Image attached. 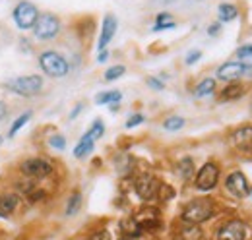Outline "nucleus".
Wrapping results in <instances>:
<instances>
[{
    "label": "nucleus",
    "mask_w": 252,
    "mask_h": 240,
    "mask_svg": "<svg viewBox=\"0 0 252 240\" xmlns=\"http://www.w3.org/2000/svg\"><path fill=\"white\" fill-rule=\"evenodd\" d=\"M200 59H202V53H200V51H192V53H189V57L185 59V62H187L189 66H192L194 62H198Z\"/></svg>",
    "instance_id": "obj_35"
},
{
    "label": "nucleus",
    "mask_w": 252,
    "mask_h": 240,
    "mask_svg": "<svg viewBox=\"0 0 252 240\" xmlns=\"http://www.w3.org/2000/svg\"><path fill=\"white\" fill-rule=\"evenodd\" d=\"M20 173L28 179L33 180H45L47 177H51L55 173V167L49 159L43 157H30L26 161L20 163Z\"/></svg>",
    "instance_id": "obj_4"
},
{
    "label": "nucleus",
    "mask_w": 252,
    "mask_h": 240,
    "mask_svg": "<svg viewBox=\"0 0 252 240\" xmlns=\"http://www.w3.org/2000/svg\"><path fill=\"white\" fill-rule=\"evenodd\" d=\"M126 68L123 64H119V66H113V68H109L107 72H105V80L107 82H115V80H119L121 76H125Z\"/></svg>",
    "instance_id": "obj_30"
},
{
    "label": "nucleus",
    "mask_w": 252,
    "mask_h": 240,
    "mask_svg": "<svg viewBox=\"0 0 252 240\" xmlns=\"http://www.w3.org/2000/svg\"><path fill=\"white\" fill-rule=\"evenodd\" d=\"M88 240H113V239H111V233L107 229H97V231H94L88 237Z\"/></svg>",
    "instance_id": "obj_32"
},
{
    "label": "nucleus",
    "mask_w": 252,
    "mask_h": 240,
    "mask_svg": "<svg viewBox=\"0 0 252 240\" xmlns=\"http://www.w3.org/2000/svg\"><path fill=\"white\" fill-rule=\"evenodd\" d=\"M32 115H33L32 111H26L24 115H20L18 119L14 120V122H12V126H10L8 138H14V136H16V134H18V132H20V130H22V128H24V126H26V124L30 122V119H32Z\"/></svg>",
    "instance_id": "obj_26"
},
{
    "label": "nucleus",
    "mask_w": 252,
    "mask_h": 240,
    "mask_svg": "<svg viewBox=\"0 0 252 240\" xmlns=\"http://www.w3.org/2000/svg\"><path fill=\"white\" fill-rule=\"evenodd\" d=\"M163 22H173V18L169 14H159L158 16V24H163Z\"/></svg>",
    "instance_id": "obj_39"
},
{
    "label": "nucleus",
    "mask_w": 252,
    "mask_h": 240,
    "mask_svg": "<svg viewBox=\"0 0 252 240\" xmlns=\"http://www.w3.org/2000/svg\"><path fill=\"white\" fill-rule=\"evenodd\" d=\"M37 18H39V10L35 8V4L32 2H20L14 10V22L18 26V30L28 31L33 30V26L37 24Z\"/></svg>",
    "instance_id": "obj_7"
},
{
    "label": "nucleus",
    "mask_w": 252,
    "mask_h": 240,
    "mask_svg": "<svg viewBox=\"0 0 252 240\" xmlns=\"http://www.w3.org/2000/svg\"><path fill=\"white\" fill-rule=\"evenodd\" d=\"M49 146L55 148V150L63 151L64 148H66V138H64L63 134H53V136L49 138Z\"/></svg>",
    "instance_id": "obj_31"
},
{
    "label": "nucleus",
    "mask_w": 252,
    "mask_h": 240,
    "mask_svg": "<svg viewBox=\"0 0 252 240\" xmlns=\"http://www.w3.org/2000/svg\"><path fill=\"white\" fill-rule=\"evenodd\" d=\"M82 208V194L76 190V192H72L70 194V198H68V202H66V211H64V215L66 217H74L78 211Z\"/></svg>",
    "instance_id": "obj_20"
},
{
    "label": "nucleus",
    "mask_w": 252,
    "mask_h": 240,
    "mask_svg": "<svg viewBox=\"0 0 252 240\" xmlns=\"http://www.w3.org/2000/svg\"><path fill=\"white\" fill-rule=\"evenodd\" d=\"M20 194L18 192H0V219H10L20 208Z\"/></svg>",
    "instance_id": "obj_12"
},
{
    "label": "nucleus",
    "mask_w": 252,
    "mask_h": 240,
    "mask_svg": "<svg viewBox=\"0 0 252 240\" xmlns=\"http://www.w3.org/2000/svg\"><path fill=\"white\" fill-rule=\"evenodd\" d=\"M237 59L239 64L245 68V70H252V45H243L237 49Z\"/></svg>",
    "instance_id": "obj_22"
},
{
    "label": "nucleus",
    "mask_w": 252,
    "mask_h": 240,
    "mask_svg": "<svg viewBox=\"0 0 252 240\" xmlns=\"http://www.w3.org/2000/svg\"><path fill=\"white\" fill-rule=\"evenodd\" d=\"M218 16H220V22H231L239 16V10L235 4H221L218 8Z\"/></svg>",
    "instance_id": "obj_25"
},
{
    "label": "nucleus",
    "mask_w": 252,
    "mask_h": 240,
    "mask_svg": "<svg viewBox=\"0 0 252 240\" xmlns=\"http://www.w3.org/2000/svg\"><path fill=\"white\" fill-rule=\"evenodd\" d=\"M115 33H117V18H115L113 14H107V16H105V20H103V26H101L99 43H97L99 51H103V49L111 43V39L115 37Z\"/></svg>",
    "instance_id": "obj_14"
},
{
    "label": "nucleus",
    "mask_w": 252,
    "mask_h": 240,
    "mask_svg": "<svg viewBox=\"0 0 252 240\" xmlns=\"http://www.w3.org/2000/svg\"><path fill=\"white\" fill-rule=\"evenodd\" d=\"M107 59H109V53H107L105 49H103V51H99V57H97V60H99V62H105Z\"/></svg>",
    "instance_id": "obj_41"
},
{
    "label": "nucleus",
    "mask_w": 252,
    "mask_h": 240,
    "mask_svg": "<svg viewBox=\"0 0 252 240\" xmlns=\"http://www.w3.org/2000/svg\"><path fill=\"white\" fill-rule=\"evenodd\" d=\"M8 117V105H6V101H0V122Z\"/></svg>",
    "instance_id": "obj_37"
},
{
    "label": "nucleus",
    "mask_w": 252,
    "mask_h": 240,
    "mask_svg": "<svg viewBox=\"0 0 252 240\" xmlns=\"http://www.w3.org/2000/svg\"><path fill=\"white\" fill-rule=\"evenodd\" d=\"M181 240H204V231L200 229V225L185 223L181 227Z\"/></svg>",
    "instance_id": "obj_19"
},
{
    "label": "nucleus",
    "mask_w": 252,
    "mask_h": 240,
    "mask_svg": "<svg viewBox=\"0 0 252 240\" xmlns=\"http://www.w3.org/2000/svg\"><path fill=\"white\" fill-rule=\"evenodd\" d=\"M82 109H84V105H82V103H80V105H78V107H74V111H72V113H70V119H72V120L76 119V117H78V115H80V111H82Z\"/></svg>",
    "instance_id": "obj_40"
},
{
    "label": "nucleus",
    "mask_w": 252,
    "mask_h": 240,
    "mask_svg": "<svg viewBox=\"0 0 252 240\" xmlns=\"http://www.w3.org/2000/svg\"><path fill=\"white\" fill-rule=\"evenodd\" d=\"M142 122H144V115H140V113H138V115H132L130 119L126 120V128H136V126L142 124Z\"/></svg>",
    "instance_id": "obj_33"
},
{
    "label": "nucleus",
    "mask_w": 252,
    "mask_h": 240,
    "mask_svg": "<svg viewBox=\"0 0 252 240\" xmlns=\"http://www.w3.org/2000/svg\"><path fill=\"white\" fill-rule=\"evenodd\" d=\"M61 33V20L55 14H39L33 26V35L39 41H53Z\"/></svg>",
    "instance_id": "obj_5"
},
{
    "label": "nucleus",
    "mask_w": 252,
    "mask_h": 240,
    "mask_svg": "<svg viewBox=\"0 0 252 240\" xmlns=\"http://www.w3.org/2000/svg\"><path fill=\"white\" fill-rule=\"evenodd\" d=\"M247 239V227L239 219H231L223 223L218 231V240H245Z\"/></svg>",
    "instance_id": "obj_11"
},
{
    "label": "nucleus",
    "mask_w": 252,
    "mask_h": 240,
    "mask_svg": "<svg viewBox=\"0 0 252 240\" xmlns=\"http://www.w3.org/2000/svg\"><path fill=\"white\" fill-rule=\"evenodd\" d=\"M159 182L156 177L152 175H142L138 177L134 182V190H136V196L142 200V202H152L154 198H158V190H159Z\"/></svg>",
    "instance_id": "obj_9"
},
{
    "label": "nucleus",
    "mask_w": 252,
    "mask_h": 240,
    "mask_svg": "<svg viewBox=\"0 0 252 240\" xmlns=\"http://www.w3.org/2000/svg\"><path fill=\"white\" fill-rule=\"evenodd\" d=\"M218 182H220V167H218V163H214V161L204 163V165L200 167V171L196 173V177H194V186H196L200 192H210V190H214V188L218 186Z\"/></svg>",
    "instance_id": "obj_6"
},
{
    "label": "nucleus",
    "mask_w": 252,
    "mask_h": 240,
    "mask_svg": "<svg viewBox=\"0 0 252 240\" xmlns=\"http://www.w3.org/2000/svg\"><path fill=\"white\" fill-rule=\"evenodd\" d=\"M173 28H175V22H163V24H158V26H154V31L173 30Z\"/></svg>",
    "instance_id": "obj_36"
},
{
    "label": "nucleus",
    "mask_w": 252,
    "mask_h": 240,
    "mask_svg": "<svg viewBox=\"0 0 252 240\" xmlns=\"http://www.w3.org/2000/svg\"><path fill=\"white\" fill-rule=\"evenodd\" d=\"M2 142H4V138H2V136H0V146H2Z\"/></svg>",
    "instance_id": "obj_43"
},
{
    "label": "nucleus",
    "mask_w": 252,
    "mask_h": 240,
    "mask_svg": "<svg viewBox=\"0 0 252 240\" xmlns=\"http://www.w3.org/2000/svg\"><path fill=\"white\" fill-rule=\"evenodd\" d=\"M39 66L41 70L51 78H64L70 72V64L63 55L55 51H45L39 55Z\"/></svg>",
    "instance_id": "obj_2"
},
{
    "label": "nucleus",
    "mask_w": 252,
    "mask_h": 240,
    "mask_svg": "<svg viewBox=\"0 0 252 240\" xmlns=\"http://www.w3.org/2000/svg\"><path fill=\"white\" fill-rule=\"evenodd\" d=\"M245 74V68L239 62H225L218 68V78L223 82H237Z\"/></svg>",
    "instance_id": "obj_15"
},
{
    "label": "nucleus",
    "mask_w": 252,
    "mask_h": 240,
    "mask_svg": "<svg viewBox=\"0 0 252 240\" xmlns=\"http://www.w3.org/2000/svg\"><path fill=\"white\" fill-rule=\"evenodd\" d=\"M121 233H123V237L126 239H138V237H142V227L134 221V217H128L125 221H121Z\"/></svg>",
    "instance_id": "obj_17"
},
{
    "label": "nucleus",
    "mask_w": 252,
    "mask_h": 240,
    "mask_svg": "<svg viewBox=\"0 0 252 240\" xmlns=\"http://www.w3.org/2000/svg\"><path fill=\"white\" fill-rule=\"evenodd\" d=\"M220 30H221V24H214V26L208 28V33H210V35H218Z\"/></svg>",
    "instance_id": "obj_38"
},
{
    "label": "nucleus",
    "mask_w": 252,
    "mask_h": 240,
    "mask_svg": "<svg viewBox=\"0 0 252 240\" xmlns=\"http://www.w3.org/2000/svg\"><path fill=\"white\" fill-rule=\"evenodd\" d=\"M6 88L22 97H33L37 93L43 91V78L39 74H32V76H18L14 80H8Z\"/></svg>",
    "instance_id": "obj_3"
},
{
    "label": "nucleus",
    "mask_w": 252,
    "mask_h": 240,
    "mask_svg": "<svg viewBox=\"0 0 252 240\" xmlns=\"http://www.w3.org/2000/svg\"><path fill=\"white\" fill-rule=\"evenodd\" d=\"M158 198L161 202H169L175 198V188L169 186V184H159V190H158Z\"/></svg>",
    "instance_id": "obj_29"
},
{
    "label": "nucleus",
    "mask_w": 252,
    "mask_h": 240,
    "mask_svg": "<svg viewBox=\"0 0 252 240\" xmlns=\"http://www.w3.org/2000/svg\"><path fill=\"white\" fill-rule=\"evenodd\" d=\"M216 213V204L212 198H194L183 208L181 219L183 223H190V225H202L206 221H210Z\"/></svg>",
    "instance_id": "obj_1"
},
{
    "label": "nucleus",
    "mask_w": 252,
    "mask_h": 240,
    "mask_svg": "<svg viewBox=\"0 0 252 240\" xmlns=\"http://www.w3.org/2000/svg\"><path fill=\"white\" fill-rule=\"evenodd\" d=\"M231 140H233V146L239 151H243V153L252 151V126L247 124V126L237 128V130L233 132Z\"/></svg>",
    "instance_id": "obj_13"
},
{
    "label": "nucleus",
    "mask_w": 252,
    "mask_h": 240,
    "mask_svg": "<svg viewBox=\"0 0 252 240\" xmlns=\"http://www.w3.org/2000/svg\"><path fill=\"white\" fill-rule=\"evenodd\" d=\"M146 82H148V86H150L152 90H156V91H163V90H165L163 82H161V80H158V78H148Z\"/></svg>",
    "instance_id": "obj_34"
},
{
    "label": "nucleus",
    "mask_w": 252,
    "mask_h": 240,
    "mask_svg": "<svg viewBox=\"0 0 252 240\" xmlns=\"http://www.w3.org/2000/svg\"><path fill=\"white\" fill-rule=\"evenodd\" d=\"M132 217H134V221L142 227L144 233H146V231H158V229H161V225H163V221H161V211H159L158 208H154V206H144V208H140Z\"/></svg>",
    "instance_id": "obj_8"
},
{
    "label": "nucleus",
    "mask_w": 252,
    "mask_h": 240,
    "mask_svg": "<svg viewBox=\"0 0 252 240\" xmlns=\"http://www.w3.org/2000/svg\"><path fill=\"white\" fill-rule=\"evenodd\" d=\"M214 91H216V80H214V78H206V80H202V82L196 86L194 95H196V97H208V95H212Z\"/></svg>",
    "instance_id": "obj_24"
},
{
    "label": "nucleus",
    "mask_w": 252,
    "mask_h": 240,
    "mask_svg": "<svg viewBox=\"0 0 252 240\" xmlns=\"http://www.w3.org/2000/svg\"><path fill=\"white\" fill-rule=\"evenodd\" d=\"M183 126H185V119L183 117H169V119L163 120V128L167 132H179Z\"/></svg>",
    "instance_id": "obj_27"
},
{
    "label": "nucleus",
    "mask_w": 252,
    "mask_h": 240,
    "mask_svg": "<svg viewBox=\"0 0 252 240\" xmlns=\"http://www.w3.org/2000/svg\"><path fill=\"white\" fill-rule=\"evenodd\" d=\"M86 134H88V136H90L94 142H95V140H99V138L105 134V124H103V122H101L99 119L94 120V124L90 126V130H88Z\"/></svg>",
    "instance_id": "obj_28"
},
{
    "label": "nucleus",
    "mask_w": 252,
    "mask_h": 240,
    "mask_svg": "<svg viewBox=\"0 0 252 240\" xmlns=\"http://www.w3.org/2000/svg\"><path fill=\"white\" fill-rule=\"evenodd\" d=\"M123 99V93L121 91H103V93H99L97 97H95V103L97 105H115V103H119Z\"/></svg>",
    "instance_id": "obj_23"
},
{
    "label": "nucleus",
    "mask_w": 252,
    "mask_h": 240,
    "mask_svg": "<svg viewBox=\"0 0 252 240\" xmlns=\"http://www.w3.org/2000/svg\"><path fill=\"white\" fill-rule=\"evenodd\" d=\"M225 188H227L229 194H233V196L239 198V200L251 196L249 180H247V177H245L241 171H235V173H231V175L225 179Z\"/></svg>",
    "instance_id": "obj_10"
},
{
    "label": "nucleus",
    "mask_w": 252,
    "mask_h": 240,
    "mask_svg": "<svg viewBox=\"0 0 252 240\" xmlns=\"http://www.w3.org/2000/svg\"><path fill=\"white\" fill-rule=\"evenodd\" d=\"M119 240H134V239H126V237H121Z\"/></svg>",
    "instance_id": "obj_42"
},
{
    "label": "nucleus",
    "mask_w": 252,
    "mask_h": 240,
    "mask_svg": "<svg viewBox=\"0 0 252 240\" xmlns=\"http://www.w3.org/2000/svg\"><path fill=\"white\" fill-rule=\"evenodd\" d=\"M251 196H252V190H251Z\"/></svg>",
    "instance_id": "obj_44"
},
{
    "label": "nucleus",
    "mask_w": 252,
    "mask_h": 240,
    "mask_svg": "<svg viewBox=\"0 0 252 240\" xmlns=\"http://www.w3.org/2000/svg\"><path fill=\"white\" fill-rule=\"evenodd\" d=\"M94 144H95L94 140H92L88 134H84L82 140L78 142V146L74 148V157H76V159H86V157L94 151Z\"/></svg>",
    "instance_id": "obj_18"
},
{
    "label": "nucleus",
    "mask_w": 252,
    "mask_h": 240,
    "mask_svg": "<svg viewBox=\"0 0 252 240\" xmlns=\"http://www.w3.org/2000/svg\"><path fill=\"white\" fill-rule=\"evenodd\" d=\"M177 175L183 180H190L194 177V161H192L190 157H185V159L179 161V165H177Z\"/></svg>",
    "instance_id": "obj_21"
},
{
    "label": "nucleus",
    "mask_w": 252,
    "mask_h": 240,
    "mask_svg": "<svg viewBox=\"0 0 252 240\" xmlns=\"http://www.w3.org/2000/svg\"><path fill=\"white\" fill-rule=\"evenodd\" d=\"M245 86L243 84H237V82H229V86H225L223 91H221L220 99L223 103H227V101H237V99H241L243 95H245Z\"/></svg>",
    "instance_id": "obj_16"
}]
</instances>
